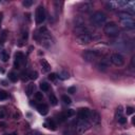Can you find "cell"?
I'll return each instance as SVG.
<instances>
[{
    "mask_svg": "<svg viewBox=\"0 0 135 135\" xmlns=\"http://www.w3.org/2000/svg\"><path fill=\"white\" fill-rule=\"evenodd\" d=\"M35 38L46 49H50L53 44V38L52 35L50 34V32L47 31V28L45 26H41L39 27V30L36 33Z\"/></svg>",
    "mask_w": 135,
    "mask_h": 135,
    "instance_id": "6da1fadb",
    "label": "cell"
},
{
    "mask_svg": "<svg viewBox=\"0 0 135 135\" xmlns=\"http://www.w3.org/2000/svg\"><path fill=\"white\" fill-rule=\"evenodd\" d=\"M91 21H92V23L95 26H101V25H104L105 24L107 16H105L104 13H102L100 11H97V12H95L91 16Z\"/></svg>",
    "mask_w": 135,
    "mask_h": 135,
    "instance_id": "7a4b0ae2",
    "label": "cell"
},
{
    "mask_svg": "<svg viewBox=\"0 0 135 135\" xmlns=\"http://www.w3.org/2000/svg\"><path fill=\"white\" fill-rule=\"evenodd\" d=\"M103 33L110 37H116L119 34V28L115 22H108L103 25Z\"/></svg>",
    "mask_w": 135,
    "mask_h": 135,
    "instance_id": "3957f363",
    "label": "cell"
},
{
    "mask_svg": "<svg viewBox=\"0 0 135 135\" xmlns=\"http://www.w3.org/2000/svg\"><path fill=\"white\" fill-rule=\"evenodd\" d=\"M91 127V123L88 121V120H78L76 122V126H75V130L77 131V133L79 134H83L85 133Z\"/></svg>",
    "mask_w": 135,
    "mask_h": 135,
    "instance_id": "277c9868",
    "label": "cell"
},
{
    "mask_svg": "<svg viewBox=\"0 0 135 135\" xmlns=\"http://www.w3.org/2000/svg\"><path fill=\"white\" fill-rule=\"evenodd\" d=\"M98 57H99V53L97 51H94V50H86L82 53V58L88 62L95 61Z\"/></svg>",
    "mask_w": 135,
    "mask_h": 135,
    "instance_id": "5b68a950",
    "label": "cell"
},
{
    "mask_svg": "<svg viewBox=\"0 0 135 135\" xmlns=\"http://www.w3.org/2000/svg\"><path fill=\"white\" fill-rule=\"evenodd\" d=\"M46 14H45V8L42 5H39L36 9V14H35V20L37 24H41L44 20H45Z\"/></svg>",
    "mask_w": 135,
    "mask_h": 135,
    "instance_id": "8992f818",
    "label": "cell"
},
{
    "mask_svg": "<svg viewBox=\"0 0 135 135\" xmlns=\"http://www.w3.org/2000/svg\"><path fill=\"white\" fill-rule=\"evenodd\" d=\"M91 40H92V36L89 33H82V34L77 35V37H76V41L80 45L89 44L91 42Z\"/></svg>",
    "mask_w": 135,
    "mask_h": 135,
    "instance_id": "52a82bcc",
    "label": "cell"
},
{
    "mask_svg": "<svg viewBox=\"0 0 135 135\" xmlns=\"http://www.w3.org/2000/svg\"><path fill=\"white\" fill-rule=\"evenodd\" d=\"M110 60H111V62H112L114 65H116V66H121V65L124 64V58H123V56H122L121 54H119V53H114V54H112Z\"/></svg>",
    "mask_w": 135,
    "mask_h": 135,
    "instance_id": "ba28073f",
    "label": "cell"
},
{
    "mask_svg": "<svg viewBox=\"0 0 135 135\" xmlns=\"http://www.w3.org/2000/svg\"><path fill=\"white\" fill-rule=\"evenodd\" d=\"M26 63V60L24 58V55L21 52H17L15 54V61H14V65L16 69H20L23 64Z\"/></svg>",
    "mask_w": 135,
    "mask_h": 135,
    "instance_id": "9c48e42d",
    "label": "cell"
},
{
    "mask_svg": "<svg viewBox=\"0 0 135 135\" xmlns=\"http://www.w3.org/2000/svg\"><path fill=\"white\" fill-rule=\"evenodd\" d=\"M77 115L80 120H89L91 115V110H89L88 108H80L77 112Z\"/></svg>",
    "mask_w": 135,
    "mask_h": 135,
    "instance_id": "30bf717a",
    "label": "cell"
},
{
    "mask_svg": "<svg viewBox=\"0 0 135 135\" xmlns=\"http://www.w3.org/2000/svg\"><path fill=\"white\" fill-rule=\"evenodd\" d=\"M89 119L91 120V123L93 126H99L100 120H101L99 113L96 112V111H91V115H90V118Z\"/></svg>",
    "mask_w": 135,
    "mask_h": 135,
    "instance_id": "8fae6325",
    "label": "cell"
},
{
    "mask_svg": "<svg viewBox=\"0 0 135 135\" xmlns=\"http://www.w3.org/2000/svg\"><path fill=\"white\" fill-rule=\"evenodd\" d=\"M121 25L127 27V28H134L135 27V23H134V19H123V20H119Z\"/></svg>",
    "mask_w": 135,
    "mask_h": 135,
    "instance_id": "7c38bea8",
    "label": "cell"
},
{
    "mask_svg": "<svg viewBox=\"0 0 135 135\" xmlns=\"http://www.w3.org/2000/svg\"><path fill=\"white\" fill-rule=\"evenodd\" d=\"M36 108H37L38 112H39L41 115H46V114H47V112H49V108H47V105H46V104H44V103L37 104V105H36Z\"/></svg>",
    "mask_w": 135,
    "mask_h": 135,
    "instance_id": "4fadbf2b",
    "label": "cell"
},
{
    "mask_svg": "<svg viewBox=\"0 0 135 135\" xmlns=\"http://www.w3.org/2000/svg\"><path fill=\"white\" fill-rule=\"evenodd\" d=\"M92 8V4L91 3H81L79 6H78V9L80 12H84V13H88L90 12Z\"/></svg>",
    "mask_w": 135,
    "mask_h": 135,
    "instance_id": "5bb4252c",
    "label": "cell"
},
{
    "mask_svg": "<svg viewBox=\"0 0 135 135\" xmlns=\"http://www.w3.org/2000/svg\"><path fill=\"white\" fill-rule=\"evenodd\" d=\"M40 63H41V66H42V71H43V72L47 73V72L51 71V65H50V63H49L45 59H41Z\"/></svg>",
    "mask_w": 135,
    "mask_h": 135,
    "instance_id": "9a60e30c",
    "label": "cell"
},
{
    "mask_svg": "<svg viewBox=\"0 0 135 135\" xmlns=\"http://www.w3.org/2000/svg\"><path fill=\"white\" fill-rule=\"evenodd\" d=\"M44 126L47 128V129H50V130H56V123H55V121L53 120V119H47L46 121H45V123H44Z\"/></svg>",
    "mask_w": 135,
    "mask_h": 135,
    "instance_id": "2e32d148",
    "label": "cell"
},
{
    "mask_svg": "<svg viewBox=\"0 0 135 135\" xmlns=\"http://www.w3.org/2000/svg\"><path fill=\"white\" fill-rule=\"evenodd\" d=\"M97 69H98L99 71H101V72H104V71L108 70V64L102 60V61H100L99 63H97Z\"/></svg>",
    "mask_w": 135,
    "mask_h": 135,
    "instance_id": "e0dca14e",
    "label": "cell"
},
{
    "mask_svg": "<svg viewBox=\"0 0 135 135\" xmlns=\"http://www.w3.org/2000/svg\"><path fill=\"white\" fill-rule=\"evenodd\" d=\"M34 90H35V84L34 83H28L27 86H26V95L31 96L34 93Z\"/></svg>",
    "mask_w": 135,
    "mask_h": 135,
    "instance_id": "ac0fdd59",
    "label": "cell"
},
{
    "mask_svg": "<svg viewBox=\"0 0 135 135\" xmlns=\"http://www.w3.org/2000/svg\"><path fill=\"white\" fill-rule=\"evenodd\" d=\"M57 77H59V78H60V79H62V80H65V79H68L70 76H69V73H68L66 71L62 70V71H60V72H59V74L57 75Z\"/></svg>",
    "mask_w": 135,
    "mask_h": 135,
    "instance_id": "d6986e66",
    "label": "cell"
},
{
    "mask_svg": "<svg viewBox=\"0 0 135 135\" xmlns=\"http://www.w3.org/2000/svg\"><path fill=\"white\" fill-rule=\"evenodd\" d=\"M0 59L3 62H6L8 60V54L6 53V51H1L0 52Z\"/></svg>",
    "mask_w": 135,
    "mask_h": 135,
    "instance_id": "ffe728a7",
    "label": "cell"
},
{
    "mask_svg": "<svg viewBox=\"0 0 135 135\" xmlns=\"http://www.w3.org/2000/svg\"><path fill=\"white\" fill-rule=\"evenodd\" d=\"M27 75H28V79H32V80H35L38 78V73L36 71H31L27 73Z\"/></svg>",
    "mask_w": 135,
    "mask_h": 135,
    "instance_id": "44dd1931",
    "label": "cell"
},
{
    "mask_svg": "<svg viewBox=\"0 0 135 135\" xmlns=\"http://www.w3.org/2000/svg\"><path fill=\"white\" fill-rule=\"evenodd\" d=\"M49 99H50V102H51L52 105H56L57 102H58V100H57V98H56V96H55L54 94H50Z\"/></svg>",
    "mask_w": 135,
    "mask_h": 135,
    "instance_id": "7402d4cb",
    "label": "cell"
},
{
    "mask_svg": "<svg viewBox=\"0 0 135 135\" xmlns=\"http://www.w3.org/2000/svg\"><path fill=\"white\" fill-rule=\"evenodd\" d=\"M8 79H9L12 82H16L17 79H18V77H17V75H16L14 72H11V73H8Z\"/></svg>",
    "mask_w": 135,
    "mask_h": 135,
    "instance_id": "603a6c76",
    "label": "cell"
},
{
    "mask_svg": "<svg viewBox=\"0 0 135 135\" xmlns=\"http://www.w3.org/2000/svg\"><path fill=\"white\" fill-rule=\"evenodd\" d=\"M34 98H35L37 101H42V100H43V94H42L41 92H37V93H35Z\"/></svg>",
    "mask_w": 135,
    "mask_h": 135,
    "instance_id": "cb8c5ba5",
    "label": "cell"
},
{
    "mask_svg": "<svg viewBox=\"0 0 135 135\" xmlns=\"http://www.w3.org/2000/svg\"><path fill=\"white\" fill-rule=\"evenodd\" d=\"M39 88H40V90H42V91H49V89H50V85L46 83V82H41L40 83V85H39Z\"/></svg>",
    "mask_w": 135,
    "mask_h": 135,
    "instance_id": "d4e9b609",
    "label": "cell"
},
{
    "mask_svg": "<svg viewBox=\"0 0 135 135\" xmlns=\"http://www.w3.org/2000/svg\"><path fill=\"white\" fill-rule=\"evenodd\" d=\"M6 39V31H3L1 34H0V44H3L4 41Z\"/></svg>",
    "mask_w": 135,
    "mask_h": 135,
    "instance_id": "484cf974",
    "label": "cell"
},
{
    "mask_svg": "<svg viewBox=\"0 0 135 135\" xmlns=\"http://www.w3.org/2000/svg\"><path fill=\"white\" fill-rule=\"evenodd\" d=\"M61 99H62V101L64 102V103H66V104H70L71 102H72V100H71V98L68 96V95H62V97H61Z\"/></svg>",
    "mask_w": 135,
    "mask_h": 135,
    "instance_id": "4316f807",
    "label": "cell"
},
{
    "mask_svg": "<svg viewBox=\"0 0 135 135\" xmlns=\"http://www.w3.org/2000/svg\"><path fill=\"white\" fill-rule=\"evenodd\" d=\"M7 98V93L5 91H0V100L6 99Z\"/></svg>",
    "mask_w": 135,
    "mask_h": 135,
    "instance_id": "83f0119b",
    "label": "cell"
},
{
    "mask_svg": "<svg viewBox=\"0 0 135 135\" xmlns=\"http://www.w3.org/2000/svg\"><path fill=\"white\" fill-rule=\"evenodd\" d=\"M22 4H23L25 7H30V6L33 4V1H32V0H24V1L22 2Z\"/></svg>",
    "mask_w": 135,
    "mask_h": 135,
    "instance_id": "f1b7e54d",
    "label": "cell"
},
{
    "mask_svg": "<svg viewBox=\"0 0 135 135\" xmlns=\"http://www.w3.org/2000/svg\"><path fill=\"white\" fill-rule=\"evenodd\" d=\"M117 120H118V122H119L120 124H124V123L127 122V118H126L124 116H120V117H119Z\"/></svg>",
    "mask_w": 135,
    "mask_h": 135,
    "instance_id": "f546056e",
    "label": "cell"
},
{
    "mask_svg": "<svg viewBox=\"0 0 135 135\" xmlns=\"http://www.w3.org/2000/svg\"><path fill=\"white\" fill-rule=\"evenodd\" d=\"M56 78H57V74H55V73H51V74L49 75V79H50L51 81H55Z\"/></svg>",
    "mask_w": 135,
    "mask_h": 135,
    "instance_id": "4dcf8cb0",
    "label": "cell"
},
{
    "mask_svg": "<svg viewBox=\"0 0 135 135\" xmlns=\"http://www.w3.org/2000/svg\"><path fill=\"white\" fill-rule=\"evenodd\" d=\"M127 114L128 115H132L133 113H134V108H132V107H127Z\"/></svg>",
    "mask_w": 135,
    "mask_h": 135,
    "instance_id": "1f68e13d",
    "label": "cell"
},
{
    "mask_svg": "<svg viewBox=\"0 0 135 135\" xmlns=\"http://www.w3.org/2000/svg\"><path fill=\"white\" fill-rule=\"evenodd\" d=\"M21 79H22L23 81L27 80V79H28V75H27V73H24V72H22V73H21Z\"/></svg>",
    "mask_w": 135,
    "mask_h": 135,
    "instance_id": "d6a6232c",
    "label": "cell"
},
{
    "mask_svg": "<svg viewBox=\"0 0 135 135\" xmlns=\"http://www.w3.org/2000/svg\"><path fill=\"white\" fill-rule=\"evenodd\" d=\"M5 115H6L5 111H4L3 109H1V110H0V118H4V117H5Z\"/></svg>",
    "mask_w": 135,
    "mask_h": 135,
    "instance_id": "836d02e7",
    "label": "cell"
},
{
    "mask_svg": "<svg viewBox=\"0 0 135 135\" xmlns=\"http://www.w3.org/2000/svg\"><path fill=\"white\" fill-rule=\"evenodd\" d=\"M22 39H23V40H26V39H27V32H24V33H23Z\"/></svg>",
    "mask_w": 135,
    "mask_h": 135,
    "instance_id": "e575fe53",
    "label": "cell"
},
{
    "mask_svg": "<svg viewBox=\"0 0 135 135\" xmlns=\"http://www.w3.org/2000/svg\"><path fill=\"white\" fill-rule=\"evenodd\" d=\"M69 92H70L71 94H73V93L75 92V88H70V89H69Z\"/></svg>",
    "mask_w": 135,
    "mask_h": 135,
    "instance_id": "d590c367",
    "label": "cell"
},
{
    "mask_svg": "<svg viewBox=\"0 0 135 135\" xmlns=\"http://www.w3.org/2000/svg\"><path fill=\"white\" fill-rule=\"evenodd\" d=\"M6 126V123L5 122H3V121H0V128H4Z\"/></svg>",
    "mask_w": 135,
    "mask_h": 135,
    "instance_id": "8d00e7d4",
    "label": "cell"
},
{
    "mask_svg": "<svg viewBox=\"0 0 135 135\" xmlns=\"http://www.w3.org/2000/svg\"><path fill=\"white\" fill-rule=\"evenodd\" d=\"M1 21H2V14H0V25H1Z\"/></svg>",
    "mask_w": 135,
    "mask_h": 135,
    "instance_id": "74e56055",
    "label": "cell"
},
{
    "mask_svg": "<svg viewBox=\"0 0 135 135\" xmlns=\"http://www.w3.org/2000/svg\"><path fill=\"white\" fill-rule=\"evenodd\" d=\"M4 135H17L16 133H11V134H4Z\"/></svg>",
    "mask_w": 135,
    "mask_h": 135,
    "instance_id": "f35d334b",
    "label": "cell"
}]
</instances>
